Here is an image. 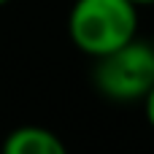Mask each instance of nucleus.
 Returning a JSON list of instances; mask_svg holds the SVG:
<instances>
[{
	"instance_id": "f257e3e1",
	"label": "nucleus",
	"mask_w": 154,
	"mask_h": 154,
	"mask_svg": "<svg viewBox=\"0 0 154 154\" xmlns=\"http://www.w3.org/2000/svg\"><path fill=\"white\" fill-rule=\"evenodd\" d=\"M141 11L133 0H76L68 14V35L79 51L97 60L138 38Z\"/></svg>"
},
{
	"instance_id": "f03ea898",
	"label": "nucleus",
	"mask_w": 154,
	"mask_h": 154,
	"mask_svg": "<svg viewBox=\"0 0 154 154\" xmlns=\"http://www.w3.org/2000/svg\"><path fill=\"white\" fill-rule=\"evenodd\" d=\"M92 81L97 92L114 103H141L154 84L152 41L133 38L130 43L97 57Z\"/></svg>"
},
{
	"instance_id": "7ed1b4c3",
	"label": "nucleus",
	"mask_w": 154,
	"mask_h": 154,
	"mask_svg": "<svg viewBox=\"0 0 154 154\" xmlns=\"http://www.w3.org/2000/svg\"><path fill=\"white\" fill-rule=\"evenodd\" d=\"M0 154H68V149L57 133L38 125H24L5 135Z\"/></svg>"
},
{
	"instance_id": "20e7f679",
	"label": "nucleus",
	"mask_w": 154,
	"mask_h": 154,
	"mask_svg": "<svg viewBox=\"0 0 154 154\" xmlns=\"http://www.w3.org/2000/svg\"><path fill=\"white\" fill-rule=\"evenodd\" d=\"M141 103H143V114H146V122H149V125L154 127V84H152V89L143 95V100H141Z\"/></svg>"
},
{
	"instance_id": "39448f33",
	"label": "nucleus",
	"mask_w": 154,
	"mask_h": 154,
	"mask_svg": "<svg viewBox=\"0 0 154 154\" xmlns=\"http://www.w3.org/2000/svg\"><path fill=\"white\" fill-rule=\"evenodd\" d=\"M138 8H143V5H154V0H133Z\"/></svg>"
},
{
	"instance_id": "423d86ee",
	"label": "nucleus",
	"mask_w": 154,
	"mask_h": 154,
	"mask_svg": "<svg viewBox=\"0 0 154 154\" xmlns=\"http://www.w3.org/2000/svg\"><path fill=\"white\" fill-rule=\"evenodd\" d=\"M8 3H11V0H0V8H3V5H8Z\"/></svg>"
},
{
	"instance_id": "0eeeda50",
	"label": "nucleus",
	"mask_w": 154,
	"mask_h": 154,
	"mask_svg": "<svg viewBox=\"0 0 154 154\" xmlns=\"http://www.w3.org/2000/svg\"><path fill=\"white\" fill-rule=\"evenodd\" d=\"M152 49H154V38H152Z\"/></svg>"
}]
</instances>
